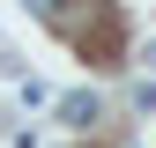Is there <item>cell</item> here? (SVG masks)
<instances>
[{"label":"cell","mask_w":156,"mask_h":148,"mask_svg":"<svg viewBox=\"0 0 156 148\" xmlns=\"http://www.w3.org/2000/svg\"><path fill=\"white\" fill-rule=\"evenodd\" d=\"M60 126H74V133H82V126H97V96H89V89H74V96L60 104Z\"/></svg>","instance_id":"6da1fadb"}]
</instances>
